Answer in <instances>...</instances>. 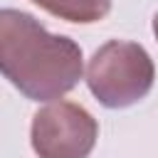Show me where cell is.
<instances>
[{"mask_svg": "<svg viewBox=\"0 0 158 158\" xmlns=\"http://www.w3.org/2000/svg\"><path fill=\"white\" fill-rule=\"evenodd\" d=\"M30 2L40 5L42 10H47L59 20L77 25L101 22L111 10V0H30Z\"/></svg>", "mask_w": 158, "mask_h": 158, "instance_id": "obj_4", "label": "cell"}, {"mask_svg": "<svg viewBox=\"0 0 158 158\" xmlns=\"http://www.w3.org/2000/svg\"><path fill=\"white\" fill-rule=\"evenodd\" d=\"M99 138L96 118L74 101H52L32 116L30 141L40 158H89Z\"/></svg>", "mask_w": 158, "mask_h": 158, "instance_id": "obj_3", "label": "cell"}, {"mask_svg": "<svg viewBox=\"0 0 158 158\" xmlns=\"http://www.w3.org/2000/svg\"><path fill=\"white\" fill-rule=\"evenodd\" d=\"M153 35H156V40H158V12H156V17H153Z\"/></svg>", "mask_w": 158, "mask_h": 158, "instance_id": "obj_5", "label": "cell"}, {"mask_svg": "<svg viewBox=\"0 0 158 158\" xmlns=\"http://www.w3.org/2000/svg\"><path fill=\"white\" fill-rule=\"evenodd\" d=\"M0 69L30 101H54L69 94L84 72L81 47L67 35H52L30 12L0 10Z\"/></svg>", "mask_w": 158, "mask_h": 158, "instance_id": "obj_1", "label": "cell"}, {"mask_svg": "<svg viewBox=\"0 0 158 158\" xmlns=\"http://www.w3.org/2000/svg\"><path fill=\"white\" fill-rule=\"evenodd\" d=\"M153 59L138 42L111 40L86 64V86L106 109L133 106L153 89Z\"/></svg>", "mask_w": 158, "mask_h": 158, "instance_id": "obj_2", "label": "cell"}]
</instances>
